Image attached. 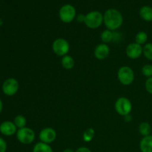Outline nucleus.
Wrapping results in <instances>:
<instances>
[{"instance_id": "5701e85b", "label": "nucleus", "mask_w": 152, "mask_h": 152, "mask_svg": "<svg viewBox=\"0 0 152 152\" xmlns=\"http://www.w3.org/2000/svg\"><path fill=\"white\" fill-rule=\"evenodd\" d=\"M142 73L147 78L152 77V65L147 64L144 65L142 68Z\"/></svg>"}, {"instance_id": "7ed1b4c3", "label": "nucleus", "mask_w": 152, "mask_h": 152, "mask_svg": "<svg viewBox=\"0 0 152 152\" xmlns=\"http://www.w3.org/2000/svg\"><path fill=\"white\" fill-rule=\"evenodd\" d=\"M117 78L120 83L124 86H129L134 80V73L129 66H123L119 69Z\"/></svg>"}, {"instance_id": "7c9ffc66", "label": "nucleus", "mask_w": 152, "mask_h": 152, "mask_svg": "<svg viewBox=\"0 0 152 152\" xmlns=\"http://www.w3.org/2000/svg\"><path fill=\"white\" fill-rule=\"evenodd\" d=\"M2 24H3V21H2V19L0 18V26H1V25H2Z\"/></svg>"}, {"instance_id": "f257e3e1", "label": "nucleus", "mask_w": 152, "mask_h": 152, "mask_svg": "<svg viewBox=\"0 0 152 152\" xmlns=\"http://www.w3.org/2000/svg\"><path fill=\"white\" fill-rule=\"evenodd\" d=\"M103 22L107 29L111 31H116L123 25V15L117 9L110 8L103 14Z\"/></svg>"}, {"instance_id": "f8f14e48", "label": "nucleus", "mask_w": 152, "mask_h": 152, "mask_svg": "<svg viewBox=\"0 0 152 152\" xmlns=\"http://www.w3.org/2000/svg\"><path fill=\"white\" fill-rule=\"evenodd\" d=\"M110 53V48L108 45L105 43L99 44L94 50V56L99 60H103L106 59Z\"/></svg>"}, {"instance_id": "393cba45", "label": "nucleus", "mask_w": 152, "mask_h": 152, "mask_svg": "<svg viewBox=\"0 0 152 152\" xmlns=\"http://www.w3.org/2000/svg\"><path fill=\"white\" fill-rule=\"evenodd\" d=\"M7 150V143L5 140L0 137V152H6Z\"/></svg>"}, {"instance_id": "9d476101", "label": "nucleus", "mask_w": 152, "mask_h": 152, "mask_svg": "<svg viewBox=\"0 0 152 152\" xmlns=\"http://www.w3.org/2000/svg\"><path fill=\"white\" fill-rule=\"evenodd\" d=\"M143 48L137 43H131L126 48V55L132 59H136L140 57L142 53Z\"/></svg>"}, {"instance_id": "6ab92c4d", "label": "nucleus", "mask_w": 152, "mask_h": 152, "mask_svg": "<svg viewBox=\"0 0 152 152\" xmlns=\"http://www.w3.org/2000/svg\"><path fill=\"white\" fill-rule=\"evenodd\" d=\"M14 124L16 125V126L19 129H22V128H25V126L27 124V120L24 116L22 115H18L15 117L14 119Z\"/></svg>"}, {"instance_id": "dca6fc26", "label": "nucleus", "mask_w": 152, "mask_h": 152, "mask_svg": "<svg viewBox=\"0 0 152 152\" xmlns=\"http://www.w3.org/2000/svg\"><path fill=\"white\" fill-rule=\"evenodd\" d=\"M33 152H53L51 147L49 144L45 142H37L33 148Z\"/></svg>"}, {"instance_id": "1a4fd4ad", "label": "nucleus", "mask_w": 152, "mask_h": 152, "mask_svg": "<svg viewBox=\"0 0 152 152\" xmlns=\"http://www.w3.org/2000/svg\"><path fill=\"white\" fill-rule=\"evenodd\" d=\"M39 137L41 142L50 144L56 140V132L52 128H45L40 132Z\"/></svg>"}, {"instance_id": "6e6552de", "label": "nucleus", "mask_w": 152, "mask_h": 152, "mask_svg": "<svg viewBox=\"0 0 152 152\" xmlns=\"http://www.w3.org/2000/svg\"><path fill=\"white\" fill-rule=\"evenodd\" d=\"M19 83L14 78H8L3 83L2 91L6 96H12L19 90Z\"/></svg>"}, {"instance_id": "c756f323", "label": "nucleus", "mask_w": 152, "mask_h": 152, "mask_svg": "<svg viewBox=\"0 0 152 152\" xmlns=\"http://www.w3.org/2000/svg\"><path fill=\"white\" fill-rule=\"evenodd\" d=\"M63 152H75V151H74L72 149H71V148H66V149L64 150Z\"/></svg>"}, {"instance_id": "cd10ccee", "label": "nucleus", "mask_w": 152, "mask_h": 152, "mask_svg": "<svg viewBox=\"0 0 152 152\" xmlns=\"http://www.w3.org/2000/svg\"><path fill=\"white\" fill-rule=\"evenodd\" d=\"M125 117H126V118H125V120H126V121L129 122L132 120V116H131L130 114H128V115L125 116Z\"/></svg>"}, {"instance_id": "20e7f679", "label": "nucleus", "mask_w": 152, "mask_h": 152, "mask_svg": "<svg viewBox=\"0 0 152 152\" xmlns=\"http://www.w3.org/2000/svg\"><path fill=\"white\" fill-rule=\"evenodd\" d=\"M77 16L75 7L69 4L62 6L59 11V19L64 23H70L72 22Z\"/></svg>"}, {"instance_id": "a211bd4d", "label": "nucleus", "mask_w": 152, "mask_h": 152, "mask_svg": "<svg viewBox=\"0 0 152 152\" xmlns=\"http://www.w3.org/2000/svg\"><path fill=\"white\" fill-rule=\"evenodd\" d=\"M101 39L105 44L111 42L114 39V33L108 29L105 30L101 34Z\"/></svg>"}, {"instance_id": "2f4dec72", "label": "nucleus", "mask_w": 152, "mask_h": 152, "mask_svg": "<svg viewBox=\"0 0 152 152\" xmlns=\"http://www.w3.org/2000/svg\"><path fill=\"white\" fill-rule=\"evenodd\" d=\"M151 133H152V131H151Z\"/></svg>"}, {"instance_id": "4468645a", "label": "nucleus", "mask_w": 152, "mask_h": 152, "mask_svg": "<svg viewBox=\"0 0 152 152\" xmlns=\"http://www.w3.org/2000/svg\"><path fill=\"white\" fill-rule=\"evenodd\" d=\"M140 16L146 22H152V7L148 5L142 6L140 10Z\"/></svg>"}, {"instance_id": "a878e982", "label": "nucleus", "mask_w": 152, "mask_h": 152, "mask_svg": "<svg viewBox=\"0 0 152 152\" xmlns=\"http://www.w3.org/2000/svg\"><path fill=\"white\" fill-rule=\"evenodd\" d=\"M85 18H86V15L79 14L78 16H77V22H80V23H83V22H85Z\"/></svg>"}, {"instance_id": "f03ea898", "label": "nucleus", "mask_w": 152, "mask_h": 152, "mask_svg": "<svg viewBox=\"0 0 152 152\" xmlns=\"http://www.w3.org/2000/svg\"><path fill=\"white\" fill-rule=\"evenodd\" d=\"M84 23L91 29L98 28L103 23V15L97 10L89 12L86 15Z\"/></svg>"}, {"instance_id": "4be33fe9", "label": "nucleus", "mask_w": 152, "mask_h": 152, "mask_svg": "<svg viewBox=\"0 0 152 152\" xmlns=\"http://www.w3.org/2000/svg\"><path fill=\"white\" fill-rule=\"evenodd\" d=\"M142 53L147 59L152 61V43H148L144 46Z\"/></svg>"}, {"instance_id": "c85d7f7f", "label": "nucleus", "mask_w": 152, "mask_h": 152, "mask_svg": "<svg viewBox=\"0 0 152 152\" xmlns=\"http://www.w3.org/2000/svg\"><path fill=\"white\" fill-rule=\"evenodd\" d=\"M2 109H3V103H2V101L0 99V114H1Z\"/></svg>"}, {"instance_id": "0eeeda50", "label": "nucleus", "mask_w": 152, "mask_h": 152, "mask_svg": "<svg viewBox=\"0 0 152 152\" xmlns=\"http://www.w3.org/2000/svg\"><path fill=\"white\" fill-rule=\"evenodd\" d=\"M115 110L121 116L130 114L132 110V102L126 97L119 98L115 102Z\"/></svg>"}, {"instance_id": "423d86ee", "label": "nucleus", "mask_w": 152, "mask_h": 152, "mask_svg": "<svg viewBox=\"0 0 152 152\" xmlns=\"http://www.w3.org/2000/svg\"><path fill=\"white\" fill-rule=\"evenodd\" d=\"M52 49L56 55L59 56H66L70 50V45L66 39L58 38L54 40L52 45Z\"/></svg>"}, {"instance_id": "f3484780", "label": "nucleus", "mask_w": 152, "mask_h": 152, "mask_svg": "<svg viewBox=\"0 0 152 152\" xmlns=\"http://www.w3.org/2000/svg\"><path fill=\"white\" fill-rule=\"evenodd\" d=\"M151 131L152 129L151 126L147 122H143V123H140V125L139 126V132L143 137L150 135V134L151 133Z\"/></svg>"}, {"instance_id": "9b49d317", "label": "nucleus", "mask_w": 152, "mask_h": 152, "mask_svg": "<svg viewBox=\"0 0 152 152\" xmlns=\"http://www.w3.org/2000/svg\"><path fill=\"white\" fill-rule=\"evenodd\" d=\"M0 132L4 136H12L17 132V127L11 121H4L0 125Z\"/></svg>"}, {"instance_id": "ddd939ff", "label": "nucleus", "mask_w": 152, "mask_h": 152, "mask_svg": "<svg viewBox=\"0 0 152 152\" xmlns=\"http://www.w3.org/2000/svg\"><path fill=\"white\" fill-rule=\"evenodd\" d=\"M140 148L142 152H152V135L143 137L140 142Z\"/></svg>"}, {"instance_id": "aec40b11", "label": "nucleus", "mask_w": 152, "mask_h": 152, "mask_svg": "<svg viewBox=\"0 0 152 152\" xmlns=\"http://www.w3.org/2000/svg\"><path fill=\"white\" fill-rule=\"evenodd\" d=\"M148 40V35L144 31H140V32L138 33L137 34L135 37V41H136V43L139 45H143L145 44V42Z\"/></svg>"}, {"instance_id": "b1692460", "label": "nucleus", "mask_w": 152, "mask_h": 152, "mask_svg": "<svg viewBox=\"0 0 152 152\" xmlns=\"http://www.w3.org/2000/svg\"><path fill=\"white\" fill-rule=\"evenodd\" d=\"M145 87L147 91L152 94V77H149V78L147 79V80L145 81Z\"/></svg>"}, {"instance_id": "412c9836", "label": "nucleus", "mask_w": 152, "mask_h": 152, "mask_svg": "<svg viewBox=\"0 0 152 152\" xmlns=\"http://www.w3.org/2000/svg\"><path fill=\"white\" fill-rule=\"evenodd\" d=\"M95 135V132L93 129L90 128V129H88L87 130L85 131V132L83 133V140L85 142H91V141L93 140V138L94 137Z\"/></svg>"}, {"instance_id": "bb28decb", "label": "nucleus", "mask_w": 152, "mask_h": 152, "mask_svg": "<svg viewBox=\"0 0 152 152\" xmlns=\"http://www.w3.org/2000/svg\"><path fill=\"white\" fill-rule=\"evenodd\" d=\"M75 152H91V150L87 147H80Z\"/></svg>"}, {"instance_id": "2eb2a0df", "label": "nucleus", "mask_w": 152, "mask_h": 152, "mask_svg": "<svg viewBox=\"0 0 152 152\" xmlns=\"http://www.w3.org/2000/svg\"><path fill=\"white\" fill-rule=\"evenodd\" d=\"M61 64H62V66L65 69L71 70L74 68V65H75V61L73 59L72 56L66 55V56H62V60H61Z\"/></svg>"}, {"instance_id": "39448f33", "label": "nucleus", "mask_w": 152, "mask_h": 152, "mask_svg": "<svg viewBox=\"0 0 152 152\" xmlns=\"http://www.w3.org/2000/svg\"><path fill=\"white\" fill-rule=\"evenodd\" d=\"M16 137L21 143L28 145L32 143L35 140V132L30 128H22L17 131Z\"/></svg>"}]
</instances>
